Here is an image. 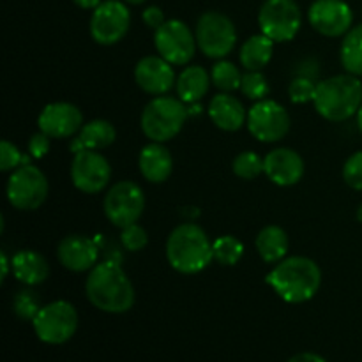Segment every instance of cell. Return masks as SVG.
Here are the masks:
<instances>
[{
  "label": "cell",
  "instance_id": "484cf974",
  "mask_svg": "<svg viewBox=\"0 0 362 362\" xmlns=\"http://www.w3.org/2000/svg\"><path fill=\"white\" fill-rule=\"evenodd\" d=\"M272 52H274V41L272 39H269L264 34L251 35L240 46V66L246 71H262L271 62Z\"/></svg>",
  "mask_w": 362,
  "mask_h": 362
},
{
  "label": "cell",
  "instance_id": "ee69618b",
  "mask_svg": "<svg viewBox=\"0 0 362 362\" xmlns=\"http://www.w3.org/2000/svg\"><path fill=\"white\" fill-rule=\"evenodd\" d=\"M357 219H359V221H362V205L359 207V211H357Z\"/></svg>",
  "mask_w": 362,
  "mask_h": 362
},
{
  "label": "cell",
  "instance_id": "9a60e30c",
  "mask_svg": "<svg viewBox=\"0 0 362 362\" xmlns=\"http://www.w3.org/2000/svg\"><path fill=\"white\" fill-rule=\"evenodd\" d=\"M308 20L318 34L341 37L352 28L354 13L345 0H315L308 11Z\"/></svg>",
  "mask_w": 362,
  "mask_h": 362
},
{
  "label": "cell",
  "instance_id": "6da1fadb",
  "mask_svg": "<svg viewBox=\"0 0 362 362\" xmlns=\"http://www.w3.org/2000/svg\"><path fill=\"white\" fill-rule=\"evenodd\" d=\"M85 293L92 306L112 315L129 311L136 299L133 283L117 260L99 262L92 271H88Z\"/></svg>",
  "mask_w": 362,
  "mask_h": 362
},
{
  "label": "cell",
  "instance_id": "603a6c76",
  "mask_svg": "<svg viewBox=\"0 0 362 362\" xmlns=\"http://www.w3.org/2000/svg\"><path fill=\"white\" fill-rule=\"evenodd\" d=\"M14 278L25 286H37L49 276V265L42 255L32 250H21L11 260Z\"/></svg>",
  "mask_w": 362,
  "mask_h": 362
},
{
  "label": "cell",
  "instance_id": "5bb4252c",
  "mask_svg": "<svg viewBox=\"0 0 362 362\" xmlns=\"http://www.w3.org/2000/svg\"><path fill=\"white\" fill-rule=\"evenodd\" d=\"M112 179L108 159L98 151L76 152L71 163V180L74 187L85 194L101 193Z\"/></svg>",
  "mask_w": 362,
  "mask_h": 362
},
{
  "label": "cell",
  "instance_id": "8d00e7d4",
  "mask_svg": "<svg viewBox=\"0 0 362 362\" xmlns=\"http://www.w3.org/2000/svg\"><path fill=\"white\" fill-rule=\"evenodd\" d=\"M52 138L46 133L39 131V133L32 134V138L28 140V154L34 159H42L49 152V147H52Z\"/></svg>",
  "mask_w": 362,
  "mask_h": 362
},
{
  "label": "cell",
  "instance_id": "d4e9b609",
  "mask_svg": "<svg viewBox=\"0 0 362 362\" xmlns=\"http://www.w3.org/2000/svg\"><path fill=\"white\" fill-rule=\"evenodd\" d=\"M258 255L265 264H278L283 258H286L288 253V235L285 230L278 225H269L260 230L255 240Z\"/></svg>",
  "mask_w": 362,
  "mask_h": 362
},
{
  "label": "cell",
  "instance_id": "83f0119b",
  "mask_svg": "<svg viewBox=\"0 0 362 362\" xmlns=\"http://www.w3.org/2000/svg\"><path fill=\"white\" fill-rule=\"evenodd\" d=\"M212 85L216 88H219L221 92H235L240 88V80H243V74H240L239 67L233 62L221 59L212 66L211 71Z\"/></svg>",
  "mask_w": 362,
  "mask_h": 362
},
{
  "label": "cell",
  "instance_id": "7a4b0ae2",
  "mask_svg": "<svg viewBox=\"0 0 362 362\" xmlns=\"http://www.w3.org/2000/svg\"><path fill=\"white\" fill-rule=\"evenodd\" d=\"M265 281L285 303L303 304L320 290L322 271L311 258L288 257L274 265Z\"/></svg>",
  "mask_w": 362,
  "mask_h": 362
},
{
  "label": "cell",
  "instance_id": "e575fe53",
  "mask_svg": "<svg viewBox=\"0 0 362 362\" xmlns=\"http://www.w3.org/2000/svg\"><path fill=\"white\" fill-rule=\"evenodd\" d=\"M25 165V154L9 140H2L0 144V170L2 172H14Z\"/></svg>",
  "mask_w": 362,
  "mask_h": 362
},
{
  "label": "cell",
  "instance_id": "277c9868",
  "mask_svg": "<svg viewBox=\"0 0 362 362\" xmlns=\"http://www.w3.org/2000/svg\"><path fill=\"white\" fill-rule=\"evenodd\" d=\"M318 115L329 122H345L357 115L362 105V81L354 74H336L318 81L313 99Z\"/></svg>",
  "mask_w": 362,
  "mask_h": 362
},
{
  "label": "cell",
  "instance_id": "d590c367",
  "mask_svg": "<svg viewBox=\"0 0 362 362\" xmlns=\"http://www.w3.org/2000/svg\"><path fill=\"white\" fill-rule=\"evenodd\" d=\"M343 179L352 189L362 191V151L346 159L343 165Z\"/></svg>",
  "mask_w": 362,
  "mask_h": 362
},
{
  "label": "cell",
  "instance_id": "5b68a950",
  "mask_svg": "<svg viewBox=\"0 0 362 362\" xmlns=\"http://www.w3.org/2000/svg\"><path fill=\"white\" fill-rule=\"evenodd\" d=\"M186 117L187 110L180 99L156 95L141 112V131L151 141L165 144L182 131Z\"/></svg>",
  "mask_w": 362,
  "mask_h": 362
},
{
  "label": "cell",
  "instance_id": "f546056e",
  "mask_svg": "<svg viewBox=\"0 0 362 362\" xmlns=\"http://www.w3.org/2000/svg\"><path fill=\"white\" fill-rule=\"evenodd\" d=\"M232 168L233 173H235L239 179L253 180L264 173V159L251 151L240 152V154L233 159Z\"/></svg>",
  "mask_w": 362,
  "mask_h": 362
},
{
  "label": "cell",
  "instance_id": "d6986e66",
  "mask_svg": "<svg viewBox=\"0 0 362 362\" xmlns=\"http://www.w3.org/2000/svg\"><path fill=\"white\" fill-rule=\"evenodd\" d=\"M264 173L276 186H296L304 175V159L293 148H274L264 158Z\"/></svg>",
  "mask_w": 362,
  "mask_h": 362
},
{
  "label": "cell",
  "instance_id": "7bdbcfd3",
  "mask_svg": "<svg viewBox=\"0 0 362 362\" xmlns=\"http://www.w3.org/2000/svg\"><path fill=\"white\" fill-rule=\"evenodd\" d=\"M126 4H131V6H141V4H145L147 0H124Z\"/></svg>",
  "mask_w": 362,
  "mask_h": 362
},
{
  "label": "cell",
  "instance_id": "7c38bea8",
  "mask_svg": "<svg viewBox=\"0 0 362 362\" xmlns=\"http://www.w3.org/2000/svg\"><path fill=\"white\" fill-rule=\"evenodd\" d=\"M290 124L292 120L288 112L272 99H262L247 110V129L264 144H276L283 140L288 134Z\"/></svg>",
  "mask_w": 362,
  "mask_h": 362
},
{
  "label": "cell",
  "instance_id": "ba28073f",
  "mask_svg": "<svg viewBox=\"0 0 362 362\" xmlns=\"http://www.w3.org/2000/svg\"><path fill=\"white\" fill-rule=\"evenodd\" d=\"M48 179L34 165H21L7 180V200L18 211H35L48 198Z\"/></svg>",
  "mask_w": 362,
  "mask_h": 362
},
{
  "label": "cell",
  "instance_id": "9c48e42d",
  "mask_svg": "<svg viewBox=\"0 0 362 362\" xmlns=\"http://www.w3.org/2000/svg\"><path fill=\"white\" fill-rule=\"evenodd\" d=\"M103 209L108 221L122 230L138 223L140 216L144 214L145 194L133 180H120L108 189Z\"/></svg>",
  "mask_w": 362,
  "mask_h": 362
},
{
  "label": "cell",
  "instance_id": "2e32d148",
  "mask_svg": "<svg viewBox=\"0 0 362 362\" xmlns=\"http://www.w3.org/2000/svg\"><path fill=\"white\" fill-rule=\"evenodd\" d=\"M37 127L49 138H57V140L71 138L80 133L83 127V113L76 105H71V103H49L39 113Z\"/></svg>",
  "mask_w": 362,
  "mask_h": 362
},
{
  "label": "cell",
  "instance_id": "3957f363",
  "mask_svg": "<svg viewBox=\"0 0 362 362\" xmlns=\"http://www.w3.org/2000/svg\"><path fill=\"white\" fill-rule=\"evenodd\" d=\"M166 260L180 274H198L214 260L212 243L202 226L194 223H182L168 235Z\"/></svg>",
  "mask_w": 362,
  "mask_h": 362
},
{
  "label": "cell",
  "instance_id": "4316f807",
  "mask_svg": "<svg viewBox=\"0 0 362 362\" xmlns=\"http://www.w3.org/2000/svg\"><path fill=\"white\" fill-rule=\"evenodd\" d=\"M339 59L346 73L362 76V23L352 27L343 35Z\"/></svg>",
  "mask_w": 362,
  "mask_h": 362
},
{
  "label": "cell",
  "instance_id": "8992f818",
  "mask_svg": "<svg viewBox=\"0 0 362 362\" xmlns=\"http://www.w3.org/2000/svg\"><path fill=\"white\" fill-rule=\"evenodd\" d=\"M194 35L198 49L209 59H225L237 45L235 25L226 14L218 11H207L198 18Z\"/></svg>",
  "mask_w": 362,
  "mask_h": 362
},
{
  "label": "cell",
  "instance_id": "4dcf8cb0",
  "mask_svg": "<svg viewBox=\"0 0 362 362\" xmlns=\"http://www.w3.org/2000/svg\"><path fill=\"white\" fill-rule=\"evenodd\" d=\"M269 90V81L264 76L262 71H246L243 74V80H240V92L246 95L247 99H253V101H262V99L267 98Z\"/></svg>",
  "mask_w": 362,
  "mask_h": 362
},
{
  "label": "cell",
  "instance_id": "ab89813d",
  "mask_svg": "<svg viewBox=\"0 0 362 362\" xmlns=\"http://www.w3.org/2000/svg\"><path fill=\"white\" fill-rule=\"evenodd\" d=\"M74 4H76L78 7H81V9H92L94 11L95 7L99 6V4L103 2V0H73Z\"/></svg>",
  "mask_w": 362,
  "mask_h": 362
},
{
  "label": "cell",
  "instance_id": "52a82bcc",
  "mask_svg": "<svg viewBox=\"0 0 362 362\" xmlns=\"http://www.w3.org/2000/svg\"><path fill=\"white\" fill-rule=\"evenodd\" d=\"M39 341L46 345H64L78 329V311L67 300H53L39 310L32 320Z\"/></svg>",
  "mask_w": 362,
  "mask_h": 362
},
{
  "label": "cell",
  "instance_id": "b9f144b4",
  "mask_svg": "<svg viewBox=\"0 0 362 362\" xmlns=\"http://www.w3.org/2000/svg\"><path fill=\"white\" fill-rule=\"evenodd\" d=\"M357 126H359V129H361V133H362V105H361V108H359V112H357Z\"/></svg>",
  "mask_w": 362,
  "mask_h": 362
},
{
  "label": "cell",
  "instance_id": "ac0fdd59",
  "mask_svg": "<svg viewBox=\"0 0 362 362\" xmlns=\"http://www.w3.org/2000/svg\"><path fill=\"white\" fill-rule=\"evenodd\" d=\"M99 240L85 235H67L57 247L60 265L71 272H87L98 265Z\"/></svg>",
  "mask_w": 362,
  "mask_h": 362
},
{
  "label": "cell",
  "instance_id": "7402d4cb",
  "mask_svg": "<svg viewBox=\"0 0 362 362\" xmlns=\"http://www.w3.org/2000/svg\"><path fill=\"white\" fill-rule=\"evenodd\" d=\"M117 131L112 122L105 119H95L83 124L76 138H73L69 148L73 154L81 151H103L115 141Z\"/></svg>",
  "mask_w": 362,
  "mask_h": 362
},
{
  "label": "cell",
  "instance_id": "30bf717a",
  "mask_svg": "<svg viewBox=\"0 0 362 362\" xmlns=\"http://www.w3.org/2000/svg\"><path fill=\"white\" fill-rule=\"evenodd\" d=\"M262 34L274 42L292 41L300 30L303 14L296 0H265L258 13Z\"/></svg>",
  "mask_w": 362,
  "mask_h": 362
},
{
  "label": "cell",
  "instance_id": "4fadbf2b",
  "mask_svg": "<svg viewBox=\"0 0 362 362\" xmlns=\"http://www.w3.org/2000/svg\"><path fill=\"white\" fill-rule=\"evenodd\" d=\"M131 25V13L126 2L106 0L94 9L90 18V35L98 45L112 46L126 37Z\"/></svg>",
  "mask_w": 362,
  "mask_h": 362
},
{
  "label": "cell",
  "instance_id": "836d02e7",
  "mask_svg": "<svg viewBox=\"0 0 362 362\" xmlns=\"http://www.w3.org/2000/svg\"><path fill=\"white\" fill-rule=\"evenodd\" d=\"M120 243H122L124 250L131 251V253H136V251H141L148 244V235L145 232L144 226H140L138 223L134 225L126 226L122 228V233H120Z\"/></svg>",
  "mask_w": 362,
  "mask_h": 362
},
{
  "label": "cell",
  "instance_id": "f1b7e54d",
  "mask_svg": "<svg viewBox=\"0 0 362 362\" xmlns=\"http://www.w3.org/2000/svg\"><path fill=\"white\" fill-rule=\"evenodd\" d=\"M212 255L218 264L232 267L243 258L244 244L233 235H221L212 243Z\"/></svg>",
  "mask_w": 362,
  "mask_h": 362
},
{
  "label": "cell",
  "instance_id": "8fae6325",
  "mask_svg": "<svg viewBox=\"0 0 362 362\" xmlns=\"http://www.w3.org/2000/svg\"><path fill=\"white\" fill-rule=\"evenodd\" d=\"M154 46L172 66H186L197 53V35L184 21L166 20L154 30Z\"/></svg>",
  "mask_w": 362,
  "mask_h": 362
},
{
  "label": "cell",
  "instance_id": "1f68e13d",
  "mask_svg": "<svg viewBox=\"0 0 362 362\" xmlns=\"http://www.w3.org/2000/svg\"><path fill=\"white\" fill-rule=\"evenodd\" d=\"M317 81L311 80V78L296 76L290 81L288 87L290 101L296 103V105H304V103L313 101L315 94H317Z\"/></svg>",
  "mask_w": 362,
  "mask_h": 362
},
{
  "label": "cell",
  "instance_id": "60d3db41",
  "mask_svg": "<svg viewBox=\"0 0 362 362\" xmlns=\"http://www.w3.org/2000/svg\"><path fill=\"white\" fill-rule=\"evenodd\" d=\"M0 264H2V279H6L7 274H9V269H13V265H11L9 258H7V255L4 251L0 253Z\"/></svg>",
  "mask_w": 362,
  "mask_h": 362
},
{
  "label": "cell",
  "instance_id": "ffe728a7",
  "mask_svg": "<svg viewBox=\"0 0 362 362\" xmlns=\"http://www.w3.org/2000/svg\"><path fill=\"white\" fill-rule=\"evenodd\" d=\"M209 117L216 124V127L226 131V133H235L246 124L247 112L235 95H232L230 92H219L211 99Z\"/></svg>",
  "mask_w": 362,
  "mask_h": 362
},
{
  "label": "cell",
  "instance_id": "44dd1931",
  "mask_svg": "<svg viewBox=\"0 0 362 362\" xmlns=\"http://www.w3.org/2000/svg\"><path fill=\"white\" fill-rule=\"evenodd\" d=\"M138 168L141 177L152 184H163L168 180L173 170V159L168 148L158 141L145 145L138 156Z\"/></svg>",
  "mask_w": 362,
  "mask_h": 362
},
{
  "label": "cell",
  "instance_id": "f35d334b",
  "mask_svg": "<svg viewBox=\"0 0 362 362\" xmlns=\"http://www.w3.org/2000/svg\"><path fill=\"white\" fill-rule=\"evenodd\" d=\"M288 362H327L322 356L313 352H303V354H297L293 356L292 359H288Z\"/></svg>",
  "mask_w": 362,
  "mask_h": 362
},
{
  "label": "cell",
  "instance_id": "e0dca14e",
  "mask_svg": "<svg viewBox=\"0 0 362 362\" xmlns=\"http://www.w3.org/2000/svg\"><path fill=\"white\" fill-rule=\"evenodd\" d=\"M134 81L151 95H166L177 83L175 71L161 55H148L138 60L134 67Z\"/></svg>",
  "mask_w": 362,
  "mask_h": 362
},
{
  "label": "cell",
  "instance_id": "cb8c5ba5",
  "mask_svg": "<svg viewBox=\"0 0 362 362\" xmlns=\"http://www.w3.org/2000/svg\"><path fill=\"white\" fill-rule=\"evenodd\" d=\"M211 74L202 66H189L177 76V94L184 105H194L204 95H207L211 87Z\"/></svg>",
  "mask_w": 362,
  "mask_h": 362
},
{
  "label": "cell",
  "instance_id": "d6a6232c",
  "mask_svg": "<svg viewBox=\"0 0 362 362\" xmlns=\"http://www.w3.org/2000/svg\"><path fill=\"white\" fill-rule=\"evenodd\" d=\"M13 308L14 313L20 318H23V320H34L35 315L39 313V310L42 306H39V297L35 296V292L27 288L18 292V296L14 297Z\"/></svg>",
  "mask_w": 362,
  "mask_h": 362
},
{
  "label": "cell",
  "instance_id": "74e56055",
  "mask_svg": "<svg viewBox=\"0 0 362 362\" xmlns=\"http://www.w3.org/2000/svg\"><path fill=\"white\" fill-rule=\"evenodd\" d=\"M141 20H144V23L147 25L148 28H152V30H158V28L165 23L166 18H165V13H163L161 7L148 6L147 9H144V13H141Z\"/></svg>",
  "mask_w": 362,
  "mask_h": 362
}]
</instances>
